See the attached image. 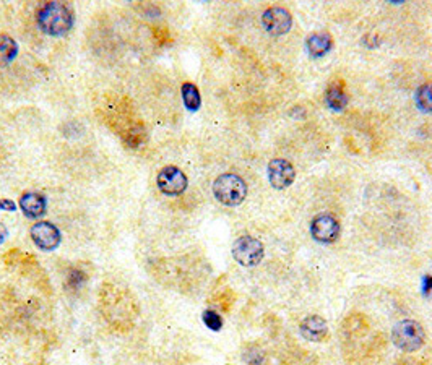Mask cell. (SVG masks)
<instances>
[{"mask_svg": "<svg viewBox=\"0 0 432 365\" xmlns=\"http://www.w3.org/2000/svg\"><path fill=\"white\" fill-rule=\"evenodd\" d=\"M182 93V101L184 105H186L187 110H191V113H197L200 109V104H202V98H200V91L198 88L195 87L193 83H184L181 88Z\"/></svg>", "mask_w": 432, "mask_h": 365, "instance_id": "2e32d148", "label": "cell"}, {"mask_svg": "<svg viewBox=\"0 0 432 365\" xmlns=\"http://www.w3.org/2000/svg\"><path fill=\"white\" fill-rule=\"evenodd\" d=\"M36 21L41 31L49 36H64L73 26V12L62 2H47L38 10Z\"/></svg>", "mask_w": 432, "mask_h": 365, "instance_id": "6da1fadb", "label": "cell"}, {"mask_svg": "<svg viewBox=\"0 0 432 365\" xmlns=\"http://www.w3.org/2000/svg\"><path fill=\"white\" fill-rule=\"evenodd\" d=\"M294 179H296V171L289 161L277 158L268 164V181H270L272 187L278 190L288 188L289 185H293Z\"/></svg>", "mask_w": 432, "mask_h": 365, "instance_id": "30bf717a", "label": "cell"}, {"mask_svg": "<svg viewBox=\"0 0 432 365\" xmlns=\"http://www.w3.org/2000/svg\"><path fill=\"white\" fill-rule=\"evenodd\" d=\"M423 293L428 295L432 293V276H424L423 279Z\"/></svg>", "mask_w": 432, "mask_h": 365, "instance_id": "44dd1931", "label": "cell"}, {"mask_svg": "<svg viewBox=\"0 0 432 365\" xmlns=\"http://www.w3.org/2000/svg\"><path fill=\"white\" fill-rule=\"evenodd\" d=\"M416 104H418V109L423 110V113H432V83H424L423 87L418 88V91L414 94Z\"/></svg>", "mask_w": 432, "mask_h": 365, "instance_id": "e0dca14e", "label": "cell"}, {"mask_svg": "<svg viewBox=\"0 0 432 365\" xmlns=\"http://www.w3.org/2000/svg\"><path fill=\"white\" fill-rule=\"evenodd\" d=\"M341 226L333 214L324 213L315 216L310 224V234L320 243H333L338 241Z\"/></svg>", "mask_w": 432, "mask_h": 365, "instance_id": "52a82bcc", "label": "cell"}, {"mask_svg": "<svg viewBox=\"0 0 432 365\" xmlns=\"http://www.w3.org/2000/svg\"><path fill=\"white\" fill-rule=\"evenodd\" d=\"M156 184L158 188H160L163 193L170 195V197H176V195L186 192L189 181L186 174H184L179 167L166 166L161 169L160 174H158Z\"/></svg>", "mask_w": 432, "mask_h": 365, "instance_id": "8992f818", "label": "cell"}, {"mask_svg": "<svg viewBox=\"0 0 432 365\" xmlns=\"http://www.w3.org/2000/svg\"><path fill=\"white\" fill-rule=\"evenodd\" d=\"M7 236H8L7 227H5L2 223H0V243L5 242V239H7Z\"/></svg>", "mask_w": 432, "mask_h": 365, "instance_id": "7402d4cb", "label": "cell"}, {"mask_svg": "<svg viewBox=\"0 0 432 365\" xmlns=\"http://www.w3.org/2000/svg\"><path fill=\"white\" fill-rule=\"evenodd\" d=\"M213 195L220 203L238 206L247 197V184L238 174H221L213 182Z\"/></svg>", "mask_w": 432, "mask_h": 365, "instance_id": "3957f363", "label": "cell"}, {"mask_svg": "<svg viewBox=\"0 0 432 365\" xmlns=\"http://www.w3.org/2000/svg\"><path fill=\"white\" fill-rule=\"evenodd\" d=\"M262 25L273 36L286 34L293 26V17L286 8L270 7L262 15Z\"/></svg>", "mask_w": 432, "mask_h": 365, "instance_id": "ba28073f", "label": "cell"}, {"mask_svg": "<svg viewBox=\"0 0 432 365\" xmlns=\"http://www.w3.org/2000/svg\"><path fill=\"white\" fill-rule=\"evenodd\" d=\"M0 211H15V203L12 200H0Z\"/></svg>", "mask_w": 432, "mask_h": 365, "instance_id": "ffe728a7", "label": "cell"}, {"mask_svg": "<svg viewBox=\"0 0 432 365\" xmlns=\"http://www.w3.org/2000/svg\"><path fill=\"white\" fill-rule=\"evenodd\" d=\"M325 99H326V104H329V108L333 110H343L348 104V96H346L345 89L341 88L338 83L330 84L329 89H326Z\"/></svg>", "mask_w": 432, "mask_h": 365, "instance_id": "9a60e30c", "label": "cell"}, {"mask_svg": "<svg viewBox=\"0 0 432 365\" xmlns=\"http://www.w3.org/2000/svg\"><path fill=\"white\" fill-rule=\"evenodd\" d=\"M331 46H333V38L326 31H319V33L310 34L307 41H305V47H307L309 54L312 57H324L329 54Z\"/></svg>", "mask_w": 432, "mask_h": 365, "instance_id": "4fadbf2b", "label": "cell"}, {"mask_svg": "<svg viewBox=\"0 0 432 365\" xmlns=\"http://www.w3.org/2000/svg\"><path fill=\"white\" fill-rule=\"evenodd\" d=\"M101 304L104 305V315L114 325L130 324V316L136 315L135 302L129 297L125 290L119 288H110L101 294Z\"/></svg>", "mask_w": 432, "mask_h": 365, "instance_id": "7a4b0ae2", "label": "cell"}, {"mask_svg": "<svg viewBox=\"0 0 432 365\" xmlns=\"http://www.w3.org/2000/svg\"><path fill=\"white\" fill-rule=\"evenodd\" d=\"M31 239H33L34 245L41 248V250L51 252L61 245L62 236L61 231L54 224L47 223V221H41V223H36L31 227Z\"/></svg>", "mask_w": 432, "mask_h": 365, "instance_id": "9c48e42d", "label": "cell"}, {"mask_svg": "<svg viewBox=\"0 0 432 365\" xmlns=\"http://www.w3.org/2000/svg\"><path fill=\"white\" fill-rule=\"evenodd\" d=\"M265 255L263 243L250 236H242L233 243V257L242 267H257Z\"/></svg>", "mask_w": 432, "mask_h": 365, "instance_id": "5b68a950", "label": "cell"}, {"mask_svg": "<svg viewBox=\"0 0 432 365\" xmlns=\"http://www.w3.org/2000/svg\"><path fill=\"white\" fill-rule=\"evenodd\" d=\"M85 283V276H83L82 271H78V269H72L70 274H68V286L73 289L80 288V286Z\"/></svg>", "mask_w": 432, "mask_h": 365, "instance_id": "d6986e66", "label": "cell"}, {"mask_svg": "<svg viewBox=\"0 0 432 365\" xmlns=\"http://www.w3.org/2000/svg\"><path fill=\"white\" fill-rule=\"evenodd\" d=\"M18 54V44L12 36L0 33V67H7Z\"/></svg>", "mask_w": 432, "mask_h": 365, "instance_id": "5bb4252c", "label": "cell"}, {"mask_svg": "<svg viewBox=\"0 0 432 365\" xmlns=\"http://www.w3.org/2000/svg\"><path fill=\"white\" fill-rule=\"evenodd\" d=\"M301 335L309 341H322L329 336V325L319 315H310L303 320Z\"/></svg>", "mask_w": 432, "mask_h": 365, "instance_id": "7c38bea8", "label": "cell"}, {"mask_svg": "<svg viewBox=\"0 0 432 365\" xmlns=\"http://www.w3.org/2000/svg\"><path fill=\"white\" fill-rule=\"evenodd\" d=\"M202 319H203V324L213 331H220L221 326H223V319H221L218 314H215V312H212V310L203 312Z\"/></svg>", "mask_w": 432, "mask_h": 365, "instance_id": "ac0fdd59", "label": "cell"}, {"mask_svg": "<svg viewBox=\"0 0 432 365\" xmlns=\"http://www.w3.org/2000/svg\"><path fill=\"white\" fill-rule=\"evenodd\" d=\"M392 341L402 351L414 352L424 346L426 333L418 321L403 320L393 326Z\"/></svg>", "mask_w": 432, "mask_h": 365, "instance_id": "277c9868", "label": "cell"}, {"mask_svg": "<svg viewBox=\"0 0 432 365\" xmlns=\"http://www.w3.org/2000/svg\"><path fill=\"white\" fill-rule=\"evenodd\" d=\"M20 208L25 213L26 218L38 219L46 213L47 200L44 195L36 192H26L20 198Z\"/></svg>", "mask_w": 432, "mask_h": 365, "instance_id": "8fae6325", "label": "cell"}]
</instances>
